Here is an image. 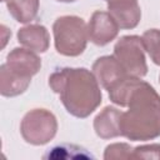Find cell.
I'll return each mask as SVG.
<instances>
[{
  "instance_id": "cell-12",
  "label": "cell",
  "mask_w": 160,
  "mask_h": 160,
  "mask_svg": "<svg viewBox=\"0 0 160 160\" xmlns=\"http://www.w3.org/2000/svg\"><path fill=\"white\" fill-rule=\"evenodd\" d=\"M31 82V78L24 76L11 70L5 62L0 66V94L5 98H14L25 92Z\"/></svg>"
},
{
  "instance_id": "cell-9",
  "label": "cell",
  "mask_w": 160,
  "mask_h": 160,
  "mask_svg": "<svg viewBox=\"0 0 160 160\" xmlns=\"http://www.w3.org/2000/svg\"><path fill=\"white\" fill-rule=\"evenodd\" d=\"M108 10L120 29H134L141 20V9L138 0L109 2Z\"/></svg>"
},
{
  "instance_id": "cell-15",
  "label": "cell",
  "mask_w": 160,
  "mask_h": 160,
  "mask_svg": "<svg viewBox=\"0 0 160 160\" xmlns=\"http://www.w3.org/2000/svg\"><path fill=\"white\" fill-rule=\"evenodd\" d=\"M44 158H52V159H59V158H70V159H75V158H94L91 154H89L86 151V149L80 148L78 145H72V144H61L58 146H54L51 149V152L49 151L48 155H45Z\"/></svg>"
},
{
  "instance_id": "cell-10",
  "label": "cell",
  "mask_w": 160,
  "mask_h": 160,
  "mask_svg": "<svg viewBox=\"0 0 160 160\" xmlns=\"http://www.w3.org/2000/svg\"><path fill=\"white\" fill-rule=\"evenodd\" d=\"M122 111L115 106H105L94 119V130L101 139H112L121 136L120 119Z\"/></svg>"
},
{
  "instance_id": "cell-20",
  "label": "cell",
  "mask_w": 160,
  "mask_h": 160,
  "mask_svg": "<svg viewBox=\"0 0 160 160\" xmlns=\"http://www.w3.org/2000/svg\"><path fill=\"white\" fill-rule=\"evenodd\" d=\"M1 1H5V2H6V1H8V0H1Z\"/></svg>"
},
{
  "instance_id": "cell-6",
  "label": "cell",
  "mask_w": 160,
  "mask_h": 160,
  "mask_svg": "<svg viewBox=\"0 0 160 160\" xmlns=\"http://www.w3.org/2000/svg\"><path fill=\"white\" fill-rule=\"evenodd\" d=\"M119 30L120 28L118 22L109 14V11H94L88 24L89 40L96 46H105L115 40Z\"/></svg>"
},
{
  "instance_id": "cell-19",
  "label": "cell",
  "mask_w": 160,
  "mask_h": 160,
  "mask_svg": "<svg viewBox=\"0 0 160 160\" xmlns=\"http://www.w3.org/2000/svg\"><path fill=\"white\" fill-rule=\"evenodd\" d=\"M105 1H108L109 4V2H119V1H126V0H105Z\"/></svg>"
},
{
  "instance_id": "cell-5",
  "label": "cell",
  "mask_w": 160,
  "mask_h": 160,
  "mask_svg": "<svg viewBox=\"0 0 160 160\" xmlns=\"http://www.w3.org/2000/svg\"><path fill=\"white\" fill-rule=\"evenodd\" d=\"M142 40L138 35H124L114 46V56L124 68L128 75L144 78L148 74Z\"/></svg>"
},
{
  "instance_id": "cell-18",
  "label": "cell",
  "mask_w": 160,
  "mask_h": 160,
  "mask_svg": "<svg viewBox=\"0 0 160 160\" xmlns=\"http://www.w3.org/2000/svg\"><path fill=\"white\" fill-rule=\"evenodd\" d=\"M59 2H74V1H78V0H56Z\"/></svg>"
},
{
  "instance_id": "cell-11",
  "label": "cell",
  "mask_w": 160,
  "mask_h": 160,
  "mask_svg": "<svg viewBox=\"0 0 160 160\" xmlns=\"http://www.w3.org/2000/svg\"><path fill=\"white\" fill-rule=\"evenodd\" d=\"M18 41L35 52H45L50 46V34L41 24H29L18 31Z\"/></svg>"
},
{
  "instance_id": "cell-2",
  "label": "cell",
  "mask_w": 160,
  "mask_h": 160,
  "mask_svg": "<svg viewBox=\"0 0 160 160\" xmlns=\"http://www.w3.org/2000/svg\"><path fill=\"white\" fill-rule=\"evenodd\" d=\"M120 119L121 136L131 141H148L160 136V95L138 78L126 98Z\"/></svg>"
},
{
  "instance_id": "cell-3",
  "label": "cell",
  "mask_w": 160,
  "mask_h": 160,
  "mask_svg": "<svg viewBox=\"0 0 160 160\" xmlns=\"http://www.w3.org/2000/svg\"><path fill=\"white\" fill-rule=\"evenodd\" d=\"M54 44L59 54L64 56H79L88 45L89 34L85 20L76 15H64L52 24Z\"/></svg>"
},
{
  "instance_id": "cell-7",
  "label": "cell",
  "mask_w": 160,
  "mask_h": 160,
  "mask_svg": "<svg viewBox=\"0 0 160 160\" xmlns=\"http://www.w3.org/2000/svg\"><path fill=\"white\" fill-rule=\"evenodd\" d=\"M91 70L99 84L108 91L119 85L126 76H130L114 55H104L98 58L92 64Z\"/></svg>"
},
{
  "instance_id": "cell-1",
  "label": "cell",
  "mask_w": 160,
  "mask_h": 160,
  "mask_svg": "<svg viewBox=\"0 0 160 160\" xmlns=\"http://www.w3.org/2000/svg\"><path fill=\"white\" fill-rule=\"evenodd\" d=\"M49 86L66 111L79 119L90 116L102 101L100 84L86 68H59L49 76Z\"/></svg>"
},
{
  "instance_id": "cell-21",
  "label": "cell",
  "mask_w": 160,
  "mask_h": 160,
  "mask_svg": "<svg viewBox=\"0 0 160 160\" xmlns=\"http://www.w3.org/2000/svg\"><path fill=\"white\" fill-rule=\"evenodd\" d=\"M159 81H160V75H159Z\"/></svg>"
},
{
  "instance_id": "cell-14",
  "label": "cell",
  "mask_w": 160,
  "mask_h": 160,
  "mask_svg": "<svg viewBox=\"0 0 160 160\" xmlns=\"http://www.w3.org/2000/svg\"><path fill=\"white\" fill-rule=\"evenodd\" d=\"M141 40H142L144 49L149 54L152 62L156 65H160V30L159 29L146 30L142 34Z\"/></svg>"
},
{
  "instance_id": "cell-13",
  "label": "cell",
  "mask_w": 160,
  "mask_h": 160,
  "mask_svg": "<svg viewBox=\"0 0 160 160\" xmlns=\"http://www.w3.org/2000/svg\"><path fill=\"white\" fill-rule=\"evenodd\" d=\"M8 10L10 15L19 22L26 24L38 16L40 1L39 0H8Z\"/></svg>"
},
{
  "instance_id": "cell-8",
  "label": "cell",
  "mask_w": 160,
  "mask_h": 160,
  "mask_svg": "<svg viewBox=\"0 0 160 160\" xmlns=\"http://www.w3.org/2000/svg\"><path fill=\"white\" fill-rule=\"evenodd\" d=\"M5 64L11 70L28 78H32L41 69V59L35 51L26 48H14L6 55Z\"/></svg>"
},
{
  "instance_id": "cell-16",
  "label": "cell",
  "mask_w": 160,
  "mask_h": 160,
  "mask_svg": "<svg viewBox=\"0 0 160 160\" xmlns=\"http://www.w3.org/2000/svg\"><path fill=\"white\" fill-rule=\"evenodd\" d=\"M132 146L126 142H114L105 148L104 159L105 160H119V159H131Z\"/></svg>"
},
{
  "instance_id": "cell-4",
  "label": "cell",
  "mask_w": 160,
  "mask_h": 160,
  "mask_svg": "<svg viewBox=\"0 0 160 160\" xmlns=\"http://www.w3.org/2000/svg\"><path fill=\"white\" fill-rule=\"evenodd\" d=\"M58 132L56 116L46 109H32L28 111L20 122L22 139L31 145L40 146L51 141Z\"/></svg>"
},
{
  "instance_id": "cell-17",
  "label": "cell",
  "mask_w": 160,
  "mask_h": 160,
  "mask_svg": "<svg viewBox=\"0 0 160 160\" xmlns=\"http://www.w3.org/2000/svg\"><path fill=\"white\" fill-rule=\"evenodd\" d=\"M131 159L160 160V144H148V145H140L134 148Z\"/></svg>"
}]
</instances>
